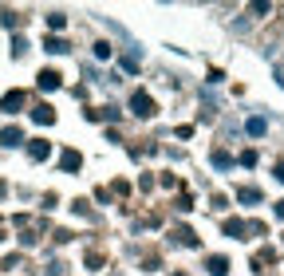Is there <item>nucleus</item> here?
Segmentation results:
<instances>
[{"mask_svg":"<svg viewBox=\"0 0 284 276\" xmlns=\"http://www.w3.org/2000/svg\"><path fill=\"white\" fill-rule=\"evenodd\" d=\"M209 272H213V276H225V260L213 256V260H209Z\"/></svg>","mask_w":284,"mask_h":276,"instance_id":"nucleus-1","label":"nucleus"},{"mask_svg":"<svg viewBox=\"0 0 284 276\" xmlns=\"http://www.w3.org/2000/svg\"><path fill=\"white\" fill-rule=\"evenodd\" d=\"M280 217H284V201H280Z\"/></svg>","mask_w":284,"mask_h":276,"instance_id":"nucleus-2","label":"nucleus"}]
</instances>
